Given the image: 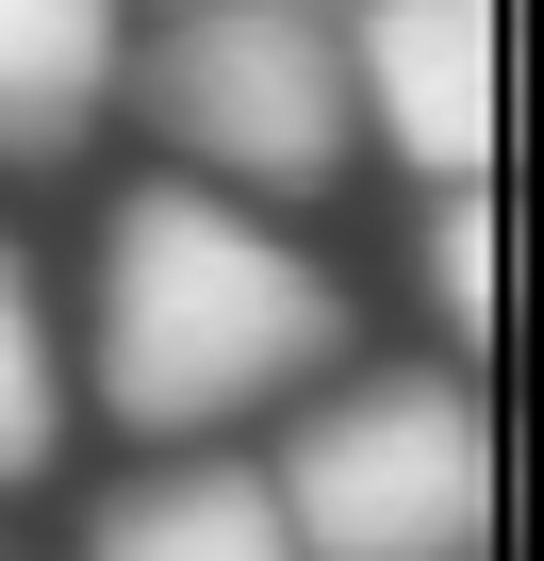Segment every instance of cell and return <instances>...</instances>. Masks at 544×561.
Here are the masks:
<instances>
[{
	"label": "cell",
	"instance_id": "6da1fadb",
	"mask_svg": "<svg viewBox=\"0 0 544 561\" xmlns=\"http://www.w3.org/2000/svg\"><path fill=\"white\" fill-rule=\"evenodd\" d=\"M347 364V280L281 248L231 182H149L100 248V397L149 446H198Z\"/></svg>",
	"mask_w": 544,
	"mask_h": 561
},
{
	"label": "cell",
	"instance_id": "7a4b0ae2",
	"mask_svg": "<svg viewBox=\"0 0 544 561\" xmlns=\"http://www.w3.org/2000/svg\"><path fill=\"white\" fill-rule=\"evenodd\" d=\"M264 495H281L298 561H478L495 545V413L429 364L347 380L281 430Z\"/></svg>",
	"mask_w": 544,
	"mask_h": 561
},
{
	"label": "cell",
	"instance_id": "3957f363",
	"mask_svg": "<svg viewBox=\"0 0 544 561\" xmlns=\"http://www.w3.org/2000/svg\"><path fill=\"white\" fill-rule=\"evenodd\" d=\"M149 116L231 198H314L347 165V133H363L347 18H314V0H182V34L149 50Z\"/></svg>",
	"mask_w": 544,
	"mask_h": 561
},
{
	"label": "cell",
	"instance_id": "277c9868",
	"mask_svg": "<svg viewBox=\"0 0 544 561\" xmlns=\"http://www.w3.org/2000/svg\"><path fill=\"white\" fill-rule=\"evenodd\" d=\"M347 100H363V133H396V165L478 182L495 165V0H363Z\"/></svg>",
	"mask_w": 544,
	"mask_h": 561
},
{
	"label": "cell",
	"instance_id": "5b68a950",
	"mask_svg": "<svg viewBox=\"0 0 544 561\" xmlns=\"http://www.w3.org/2000/svg\"><path fill=\"white\" fill-rule=\"evenodd\" d=\"M132 83V0H0V149L67 165Z\"/></svg>",
	"mask_w": 544,
	"mask_h": 561
},
{
	"label": "cell",
	"instance_id": "8992f818",
	"mask_svg": "<svg viewBox=\"0 0 544 561\" xmlns=\"http://www.w3.org/2000/svg\"><path fill=\"white\" fill-rule=\"evenodd\" d=\"M83 561H298V528H281V495H264V462H165V479L100 495Z\"/></svg>",
	"mask_w": 544,
	"mask_h": 561
},
{
	"label": "cell",
	"instance_id": "52a82bcc",
	"mask_svg": "<svg viewBox=\"0 0 544 561\" xmlns=\"http://www.w3.org/2000/svg\"><path fill=\"white\" fill-rule=\"evenodd\" d=\"M67 430V380H50V314H34V264L0 248V479H34Z\"/></svg>",
	"mask_w": 544,
	"mask_h": 561
},
{
	"label": "cell",
	"instance_id": "ba28073f",
	"mask_svg": "<svg viewBox=\"0 0 544 561\" xmlns=\"http://www.w3.org/2000/svg\"><path fill=\"white\" fill-rule=\"evenodd\" d=\"M429 298H445V331H462V347L495 331V198H478V182H445V198H429Z\"/></svg>",
	"mask_w": 544,
	"mask_h": 561
}]
</instances>
